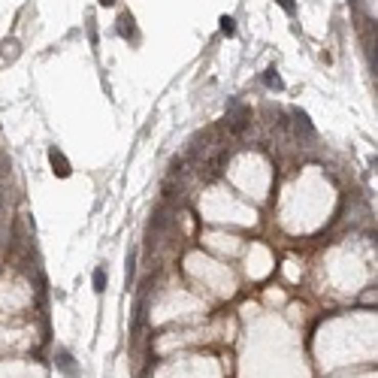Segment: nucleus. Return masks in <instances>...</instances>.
<instances>
[{
	"instance_id": "obj_3",
	"label": "nucleus",
	"mask_w": 378,
	"mask_h": 378,
	"mask_svg": "<svg viewBox=\"0 0 378 378\" xmlns=\"http://www.w3.org/2000/svg\"><path fill=\"white\" fill-rule=\"evenodd\" d=\"M134 25H137V21H134V15H130V12H124V15L118 18V34L124 36V39H130V36L137 39V28H134Z\"/></svg>"
},
{
	"instance_id": "obj_5",
	"label": "nucleus",
	"mask_w": 378,
	"mask_h": 378,
	"mask_svg": "<svg viewBox=\"0 0 378 378\" xmlns=\"http://www.w3.org/2000/svg\"><path fill=\"white\" fill-rule=\"evenodd\" d=\"M218 25H221V34H224V36H236V21H233L230 15H221V21H218Z\"/></svg>"
},
{
	"instance_id": "obj_7",
	"label": "nucleus",
	"mask_w": 378,
	"mask_h": 378,
	"mask_svg": "<svg viewBox=\"0 0 378 378\" xmlns=\"http://www.w3.org/2000/svg\"><path fill=\"white\" fill-rule=\"evenodd\" d=\"M61 369H64V372H67V375H76V366H73V357H70L67 351H64V354H61Z\"/></svg>"
},
{
	"instance_id": "obj_8",
	"label": "nucleus",
	"mask_w": 378,
	"mask_h": 378,
	"mask_svg": "<svg viewBox=\"0 0 378 378\" xmlns=\"http://www.w3.org/2000/svg\"><path fill=\"white\" fill-rule=\"evenodd\" d=\"M278 6H281V9H284L287 15H294V12H297V6H294V0H278Z\"/></svg>"
},
{
	"instance_id": "obj_9",
	"label": "nucleus",
	"mask_w": 378,
	"mask_h": 378,
	"mask_svg": "<svg viewBox=\"0 0 378 378\" xmlns=\"http://www.w3.org/2000/svg\"><path fill=\"white\" fill-rule=\"evenodd\" d=\"M112 3H115V0H100V6H112Z\"/></svg>"
},
{
	"instance_id": "obj_4",
	"label": "nucleus",
	"mask_w": 378,
	"mask_h": 378,
	"mask_svg": "<svg viewBox=\"0 0 378 378\" xmlns=\"http://www.w3.org/2000/svg\"><path fill=\"white\" fill-rule=\"evenodd\" d=\"M263 82H266L273 91H281V88H284V82H281V76H278L275 70H266V73H263Z\"/></svg>"
},
{
	"instance_id": "obj_6",
	"label": "nucleus",
	"mask_w": 378,
	"mask_h": 378,
	"mask_svg": "<svg viewBox=\"0 0 378 378\" xmlns=\"http://www.w3.org/2000/svg\"><path fill=\"white\" fill-rule=\"evenodd\" d=\"M94 291H97V294H103V291H106V270H103V266H97V270H94Z\"/></svg>"
},
{
	"instance_id": "obj_2",
	"label": "nucleus",
	"mask_w": 378,
	"mask_h": 378,
	"mask_svg": "<svg viewBox=\"0 0 378 378\" xmlns=\"http://www.w3.org/2000/svg\"><path fill=\"white\" fill-rule=\"evenodd\" d=\"M294 124H297V137L303 134L306 139H315V127H312V121H309V115H306V112L294 109Z\"/></svg>"
},
{
	"instance_id": "obj_1",
	"label": "nucleus",
	"mask_w": 378,
	"mask_h": 378,
	"mask_svg": "<svg viewBox=\"0 0 378 378\" xmlns=\"http://www.w3.org/2000/svg\"><path fill=\"white\" fill-rule=\"evenodd\" d=\"M49 164H52V172H55L58 179H67L70 172H73L70 170V164H67V158H64L58 148H49Z\"/></svg>"
}]
</instances>
